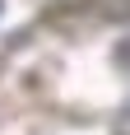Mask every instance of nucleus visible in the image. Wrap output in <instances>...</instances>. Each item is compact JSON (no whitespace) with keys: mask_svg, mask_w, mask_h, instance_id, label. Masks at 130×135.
<instances>
[{"mask_svg":"<svg viewBox=\"0 0 130 135\" xmlns=\"http://www.w3.org/2000/svg\"><path fill=\"white\" fill-rule=\"evenodd\" d=\"M116 126H130V107H126V112H121V121H116Z\"/></svg>","mask_w":130,"mask_h":135,"instance_id":"f257e3e1","label":"nucleus"}]
</instances>
